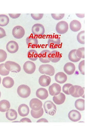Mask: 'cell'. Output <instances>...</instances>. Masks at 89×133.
I'll list each match as a JSON object with an SVG mask.
<instances>
[{
  "instance_id": "cell-1",
  "label": "cell",
  "mask_w": 89,
  "mask_h": 133,
  "mask_svg": "<svg viewBox=\"0 0 89 133\" xmlns=\"http://www.w3.org/2000/svg\"><path fill=\"white\" fill-rule=\"evenodd\" d=\"M69 92L73 97L78 98L84 95V88L78 85H72L69 89Z\"/></svg>"
},
{
  "instance_id": "cell-2",
  "label": "cell",
  "mask_w": 89,
  "mask_h": 133,
  "mask_svg": "<svg viewBox=\"0 0 89 133\" xmlns=\"http://www.w3.org/2000/svg\"><path fill=\"white\" fill-rule=\"evenodd\" d=\"M44 107L45 112L51 116L54 115L56 112V107L51 101L47 100L45 102Z\"/></svg>"
},
{
  "instance_id": "cell-3",
  "label": "cell",
  "mask_w": 89,
  "mask_h": 133,
  "mask_svg": "<svg viewBox=\"0 0 89 133\" xmlns=\"http://www.w3.org/2000/svg\"><path fill=\"white\" fill-rule=\"evenodd\" d=\"M60 43V38L57 35H51L47 41L48 47L52 49L57 48Z\"/></svg>"
},
{
  "instance_id": "cell-4",
  "label": "cell",
  "mask_w": 89,
  "mask_h": 133,
  "mask_svg": "<svg viewBox=\"0 0 89 133\" xmlns=\"http://www.w3.org/2000/svg\"><path fill=\"white\" fill-rule=\"evenodd\" d=\"M39 71L41 74H45L52 76L54 74L55 70L54 67L51 65L46 64L40 65L39 68Z\"/></svg>"
},
{
  "instance_id": "cell-5",
  "label": "cell",
  "mask_w": 89,
  "mask_h": 133,
  "mask_svg": "<svg viewBox=\"0 0 89 133\" xmlns=\"http://www.w3.org/2000/svg\"><path fill=\"white\" fill-rule=\"evenodd\" d=\"M17 92L19 95L23 98H26L28 97L31 93L30 88L27 85L22 84L18 86Z\"/></svg>"
},
{
  "instance_id": "cell-6",
  "label": "cell",
  "mask_w": 89,
  "mask_h": 133,
  "mask_svg": "<svg viewBox=\"0 0 89 133\" xmlns=\"http://www.w3.org/2000/svg\"><path fill=\"white\" fill-rule=\"evenodd\" d=\"M4 66L6 69L9 71L17 73L21 70V67L18 63L10 61L6 62L4 64Z\"/></svg>"
},
{
  "instance_id": "cell-7",
  "label": "cell",
  "mask_w": 89,
  "mask_h": 133,
  "mask_svg": "<svg viewBox=\"0 0 89 133\" xmlns=\"http://www.w3.org/2000/svg\"><path fill=\"white\" fill-rule=\"evenodd\" d=\"M57 32L60 34H63L66 33L68 29V24L66 21H62L58 22L56 26Z\"/></svg>"
},
{
  "instance_id": "cell-8",
  "label": "cell",
  "mask_w": 89,
  "mask_h": 133,
  "mask_svg": "<svg viewBox=\"0 0 89 133\" xmlns=\"http://www.w3.org/2000/svg\"><path fill=\"white\" fill-rule=\"evenodd\" d=\"M32 32L33 34L38 36L42 35L45 32V29L43 25L40 23L34 24L32 28Z\"/></svg>"
},
{
  "instance_id": "cell-9",
  "label": "cell",
  "mask_w": 89,
  "mask_h": 133,
  "mask_svg": "<svg viewBox=\"0 0 89 133\" xmlns=\"http://www.w3.org/2000/svg\"><path fill=\"white\" fill-rule=\"evenodd\" d=\"M25 33L24 29L20 26H17L14 27L12 31V35L17 39L22 38L24 35Z\"/></svg>"
},
{
  "instance_id": "cell-10",
  "label": "cell",
  "mask_w": 89,
  "mask_h": 133,
  "mask_svg": "<svg viewBox=\"0 0 89 133\" xmlns=\"http://www.w3.org/2000/svg\"><path fill=\"white\" fill-rule=\"evenodd\" d=\"M23 68L25 72L30 74L33 73L35 72L36 70V66L33 62L29 61L26 62L24 63Z\"/></svg>"
},
{
  "instance_id": "cell-11",
  "label": "cell",
  "mask_w": 89,
  "mask_h": 133,
  "mask_svg": "<svg viewBox=\"0 0 89 133\" xmlns=\"http://www.w3.org/2000/svg\"><path fill=\"white\" fill-rule=\"evenodd\" d=\"M29 104L31 108L34 111H38L42 108V102L37 98L32 99L30 100Z\"/></svg>"
},
{
  "instance_id": "cell-12",
  "label": "cell",
  "mask_w": 89,
  "mask_h": 133,
  "mask_svg": "<svg viewBox=\"0 0 89 133\" xmlns=\"http://www.w3.org/2000/svg\"><path fill=\"white\" fill-rule=\"evenodd\" d=\"M62 55L59 52L56 50H54L49 52L48 59L50 61L56 63L59 61Z\"/></svg>"
},
{
  "instance_id": "cell-13",
  "label": "cell",
  "mask_w": 89,
  "mask_h": 133,
  "mask_svg": "<svg viewBox=\"0 0 89 133\" xmlns=\"http://www.w3.org/2000/svg\"><path fill=\"white\" fill-rule=\"evenodd\" d=\"M48 90L50 95L52 96H56L60 93L61 87L59 84L54 83L49 87Z\"/></svg>"
},
{
  "instance_id": "cell-14",
  "label": "cell",
  "mask_w": 89,
  "mask_h": 133,
  "mask_svg": "<svg viewBox=\"0 0 89 133\" xmlns=\"http://www.w3.org/2000/svg\"><path fill=\"white\" fill-rule=\"evenodd\" d=\"M6 49L9 52L11 53H15L18 50V45L16 41H10L7 44Z\"/></svg>"
},
{
  "instance_id": "cell-15",
  "label": "cell",
  "mask_w": 89,
  "mask_h": 133,
  "mask_svg": "<svg viewBox=\"0 0 89 133\" xmlns=\"http://www.w3.org/2000/svg\"><path fill=\"white\" fill-rule=\"evenodd\" d=\"M68 116L70 120L74 122L79 121L81 117L80 113L78 111L75 110L70 111L68 114Z\"/></svg>"
},
{
  "instance_id": "cell-16",
  "label": "cell",
  "mask_w": 89,
  "mask_h": 133,
  "mask_svg": "<svg viewBox=\"0 0 89 133\" xmlns=\"http://www.w3.org/2000/svg\"><path fill=\"white\" fill-rule=\"evenodd\" d=\"M50 51L44 50L42 51L38 55L40 61L43 63H45L50 62L48 59V54Z\"/></svg>"
},
{
  "instance_id": "cell-17",
  "label": "cell",
  "mask_w": 89,
  "mask_h": 133,
  "mask_svg": "<svg viewBox=\"0 0 89 133\" xmlns=\"http://www.w3.org/2000/svg\"><path fill=\"white\" fill-rule=\"evenodd\" d=\"M26 42L28 47L30 48H35L38 44V39L33 36H29L27 37Z\"/></svg>"
},
{
  "instance_id": "cell-18",
  "label": "cell",
  "mask_w": 89,
  "mask_h": 133,
  "mask_svg": "<svg viewBox=\"0 0 89 133\" xmlns=\"http://www.w3.org/2000/svg\"><path fill=\"white\" fill-rule=\"evenodd\" d=\"M18 111L19 114L21 116L24 117L26 116L29 113V107L25 104H22L19 106Z\"/></svg>"
},
{
  "instance_id": "cell-19",
  "label": "cell",
  "mask_w": 89,
  "mask_h": 133,
  "mask_svg": "<svg viewBox=\"0 0 89 133\" xmlns=\"http://www.w3.org/2000/svg\"><path fill=\"white\" fill-rule=\"evenodd\" d=\"M51 80V78L49 76L44 75L40 77L39 79V83L41 86L46 87L49 85Z\"/></svg>"
},
{
  "instance_id": "cell-20",
  "label": "cell",
  "mask_w": 89,
  "mask_h": 133,
  "mask_svg": "<svg viewBox=\"0 0 89 133\" xmlns=\"http://www.w3.org/2000/svg\"><path fill=\"white\" fill-rule=\"evenodd\" d=\"M75 69L74 64L71 62L67 63L64 65V72L68 75H71L74 73Z\"/></svg>"
},
{
  "instance_id": "cell-21",
  "label": "cell",
  "mask_w": 89,
  "mask_h": 133,
  "mask_svg": "<svg viewBox=\"0 0 89 133\" xmlns=\"http://www.w3.org/2000/svg\"><path fill=\"white\" fill-rule=\"evenodd\" d=\"M36 95L37 97L41 99L44 100L47 98L48 94L47 90L46 89L41 88L37 90Z\"/></svg>"
},
{
  "instance_id": "cell-22",
  "label": "cell",
  "mask_w": 89,
  "mask_h": 133,
  "mask_svg": "<svg viewBox=\"0 0 89 133\" xmlns=\"http://www.w3.org/2000/svg\"><path fill=\"white\" fill-rule=\"evenodd\" d=\"M55 81L60 83H63L65 82L67 79V75L64 72H59L57 73L55 76Z\"/></svg>"
},
{
  "instance_id": "cell-23",
  "label": "cell",
  "mask_w": 89,
  "mask_h": 133,
  "mask_svg": "<svg viewBox=\"0 0 89 133\" xmlns=\"http://www.w3.org/2000/svg\"><path fill=\"white\" fill-rule=\"evenodd\" d=\"M82 25L80 22L78 20H74L70 23L69 28L70 30L73 32H77L80 30Z\"/></svg>"
},
{
  "instance_id": "cell-24",
  "label": "cell",
  "mask_w": 89,
  "mask_h": 133,
  "mask_svg": "<svg viewBox=\"0 0 89 133\" xmlns=\"http://www.w3.org/2000/svg\"><path fill=\"white\" fill-rule=\"evenodd\" d=\"M66 98L65 95L63 93H60L58 95L54 96L53 100L56 104L59 105L63 104Z\"/></svg>"
},
{
  "instance_id": "cell-25",
  "label": "cell",
  "mask_w": 89,
  "mask_h": 133,
  "mask_svg": "<svg viewBox=\"0 0 89 133\" xmlns=\"http://www.w3.org/2000/svg\"><path fill=\"white\" fill-rule=\"evenodd\" d=\"M14 83V80L11 77L7 76L3 78L2 81V84L5 87L10 88L12 87Z\"/></svg>"
},
{
  "instance_id": "cell-26",
  "label": "cell",
  "mask_w": 89,
  "mask_h": 133,
  "mask_svg": "<svg viewBox=\"0 0 89 133\" xmlns=\"http://www.w3.org/2000/svg\"><path fill=\"white\" fill-rule=\"evenodd\" d=\"M10 105L9 102L7 100H2L0 101V111L5 112L8 110Z\"/></svg>"
},
{
  "instance_id": "cell-27",
  "label": "cell",
  "mask_w": 89,
  "mask_h": 133,
  "mask_svg": "<svg viewBox=\"0 0 89 133\" xmlns=\"http://www.w3.org/2000/svg\"><path fill=\"white\" fill-rule=\"evenodd\" d=\"M6 118L9 120H15L17 117V113L15 110L10 109L6 112Z\"/></svg>"
},
{
  "instance_id": "cell-28",
  "label": "cell",
  "mask_w": 89,
  "mask_h": 133,
  "mask_svg": "<svg viewBox=\"0 0 89 133\" xmlns=\"http://www.w3.org/2000/svg\"><path fill=\"white\" fill-rule=\"evenodd\" d=\"M76 49L71 50L69 52L68 55L69 60L71 61L76 62L79 61L81 58L78 57L76 54Z\"/></svg>"
},
{
  "instance_id": "cell-29",
  "label": "cell",
  "mask_w": 89,
  "mask_h": 133,
  "mask_svg": "<svg viewBox=\"0 0 89 133\" xmlns=\"http://www.w3.org/2000/svg\"><path fill=\"white\" fill-rule=\"evenodd\" d=\"M38 54L37 51L34 50H30L27 53V56L30 60L35 61L36 60L38 57Z\"/></svg>"
},
{
  "instance_id": "cell-30",
  "label": "cell",
  "mask_w": 89,
  "mask_h": 133,
  "mask_svg": "<svg viewBox=\"0 0 89 133\" xmlns=\"http://www.w3.org/2000/svg\"><path fill=\"white\" fill-rule=\"evenodd\" d=\"M75 105L76 109L79 111H83L85 110V100L79 99L75 101Z\"/></svg>"
},
{
  "instance_id": "cell-31",
  "label": "cell",
  "mask_w": 89,
  "mask_h": 133,
  "mask_svg": "<svg viewBox=\"0 0 89 133\" xmlns=\"http://www.w3.org/2000/svg\"><path fill=\"white\" fill-rule=\"evenodd\" d=\"M9 19L8 16L4 14L0 15V26H4L9 23Z\"/></svg>"
},
{
  "instance_id": "cell-32",
  "label": "cell",
  "mask_w": 89,
  "mask_h": 133,
  "mask_svg": "<svg viewBox=\"0 0 89 133\" xmlns=\"http://www.w3.org/2000/svg\"><path fill=\"white\" fill-rule=\"evenodd\" d=\"M44 114V110L42 108L40 110L35 111L32 110L31 111V116L34 118H38L43 116Z\"/></svg>"
},
{
  "instance_id": "cell-33",
  "label": "cell",
  "mask_w": 89,
  "mask_h": 133,
  "mask_svg": "<svg viewBox=\"0 0 89 133\" xmlns=\"http://www.w3.org/2000/svg\"><path fill=\"white\" fill-rule=\"evenodd\" d=\"M85 31H82L79 32L77 36L78 41L82 44H85Z\"/></svg>"
},
{
  "instance_id": "cell-34",
  "label": "cell",
  "mask_w": 89,
  "mask_h": 133,
  "mask_svg": "<svg viewBox=\"0 0 89 133\" xmlns=\"http://www.w3.org/2000/svg\"><path fill=\"white\" fill-rule=\"evenodd\" d=\"M9 73V71L7 70L4 66V64H0V74L2 76H6Z\"/></svg>"
},
{
  "instance_id": "cell-35",
  "label": "cell",
  "mask_w": 89,
  "mask_h": 133,
  "mask_svg": "<svg viewBox=\"0 0 89 133\" xmlns=\"http://www.w3.org/2000/svg\"><path fill=\"white\" fill-rule=\"evenodd\" d=\"M85 48L82 47L78 48L77 50L76 54L80 58H85Z\"/></svg>"
},
{
  "instance_id": "cell-36",
  "label": "cell",
  "mask_w": 89,
  "mask_h": 133,
  "mask_svg": "<svg viewBox=\"0 0 89 133\" xmlns=\"http://www.w3.org/2000/svg\"><path fill=\"white\" fill-rule=\"evenodd\" d=\"M73 85L70 83H67L65 84L63 87V92L67 95H70L69 92V89Z\"/></svg>"
},
{
  "instance_id": "cell-37",
  "label": "cell",
  "mask_w": 89,
  "mask_h": 133,
  "mask_svg": "<svg viewBox=\"0 0 89 133\" xmlns=\"http://www.w3.org/2000/svg\"><path fill=\"white\" fill-rule=\"evenodd\" d=\"M7 54L4 50L0 49V62L4 61L7 58Z\"/></svg>"
},
{
  "instance_id": "cell-38",
  "label": "cell",
  "mask_w": 89,
  "mask_h": 133,
  "mask_svg": "<svg viewBox=\"0 0 89 133\" xmlns=\"http://www.w3.org/2000/svg\"><path fill=\"white\" fill-rule=\"evenodd\" d=\"M85 60L81 61L78 65V69L81 73L83 75H85Z\"/></svg>"
},
{
  "instance_id": "cell-39",
  "label": "cell",
  "mask_w": 89,
  "mask_h": 133,
  "mask_svg": "<svg viewBox=\"0 0 89 133\" xmlns=\"http://www.w3.org/2000/svg\"><path fill=\"white\" fill-rule=\"evenodd\" d=\"M51 16L55 20H60L63 18L65 16L64 14H51Z\"/></svg>"
},
{
  "instance_id": "cell-40",
  "label": "cell",
  "mask_w": 89,
  "mask_h": 133,
  "mask_svg": "<svg viewBox=\"0 0 89 133\" xmlns=\"http://www.w3.org/2000/svg\"><path fill=\"white\" fill-rule=\"evenodd\" d=\"M32 17L34 20H39L43 17V14H31Z\"/></svg>"
},
{
  "instance_id": "cell-41",
  "label": "cell",
  "mask_w": 89,
  "mask_h": 133,
  "mask_svg": "<svg viewBox=\"0 0 89 133\" xmlns=\"http://www.w3.org/2000/svg\"><path fill=\"white\" fill-rule=\"evenodd\" d=\"M6 36L5 32L4 29L0 27V39Z\"/></svg>"
},
{
  "instance_id": "cell-42",
  "label": "cell",
  "mask_w": 89,
  "mask_h": 133,
  "mask_svg": "<svg viewBox=\"0 0 89 133\" xmlns=\"http://www.w3.org/2000/svg\"><path fill=\"white\" fill-rule=\"evenodd\" d=\"M9 16L12 18L13 19H16L19 17L21 14H9Z\"/></svg>"
},
{
  "instance_id": "cell-43",
  "label": "cell",
  "mask_w": 89,
  "mask_h": 133,
  "mask_svg": "<svg viewBox=\"0 0 89 133\" xmlns=\"http://www.w3.org/2000/svg\"><path fill=\"white\" fill-rule=\"evenodd\" d=\"M20 122H31V120L29 119L26 117L22 118L20 120Z\"/></svg>"
},
{
  "instance_id": "cell-44",
  "label": "cell",
  "mask_w": 89,
  "mask_h": 133,
  "mask_svg": "<svg viewBox=\"0 0 89 133\" xmlns=\"http://www.w3.org/2000/svg\"><path fill=\"white\" fill-rule=\"evenodd\" d=\"M37 122H48V121L45 119L44 118H41L38 120Z\"/></svg>"
},
{
  "instance_id": "cell-45",
  "label": "cell",
  "mask_w": 89,
  "mask_h": 133,
  "mask_svg": "<svg viewBox=\"0 0 89 133\" xmlns=\"http://www.w3.org/2000/svg\"><path fill=\"white\" fill-rule=\"evenodd\" d=\"M76 15L78 17L80 18H83L85 17L84 14H76Z\"/></svg>"
},
{
  "instance_id": "cell-46",
  "label": "cell",
  "mask_w": 89,
  "mask_h": 133,
  "mask_svg": "<svg viewBox=\"0 0 89 133\" xmlns=\"http://www.w3.org/2000/svg\"><path fill=\"white\" fill-rule=\"evenodd\" d=\"M1 78L0 77V84L1 83Z\"/></svg>"
},
{
  "instance_id": "cell-47",
  "label": "cell",
  "mask_w": 89,
  "mask_h": 133,
  "mask_svg": "<svg viewBox=\"0 0 89 133\" xmlns=\"http://www.w3.org/2000/svg\"><path fill=\"white\" fill-rule=\"evenodd\" d=\"M1 95V93L0 91V97Z\"/></svg>"
}]
</instances>
